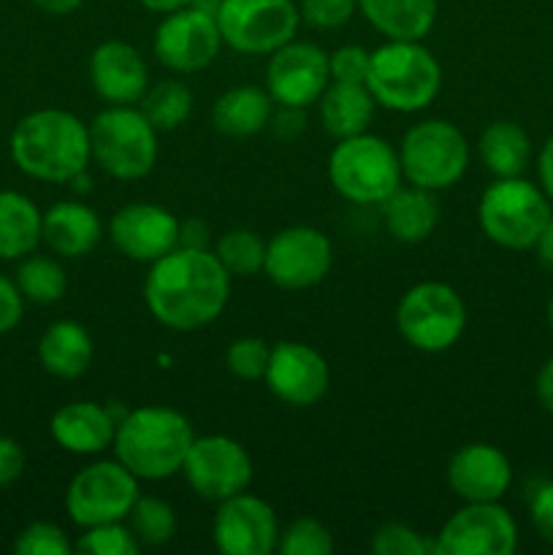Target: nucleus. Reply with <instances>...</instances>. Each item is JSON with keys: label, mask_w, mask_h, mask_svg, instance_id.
Here are the masks:
<instances>
[{"label": "nucleus", "mask_w": 553, "mask_h": 555, "mask_svg": "<svg viewBox=\"0 0 553 555\" xmlns=\"http://www.w3.org/2000/svg\"><path fill=\"white\" fill-rule=\"evenodd\" d=\"M472 146L464 130L450 119H421L401 135L399 163L407 184L445 193L464 179Z\"/></svg>", "instance_id": "6e6552de"}, {"label": "nucleus", "mask_w": 553, "mask_h": 555, "mask_svg": "<svg viewBox=\"0 0 553 555\" xmlns=\"http://www.w3.org/2000/svg\"><path fill=\"white\" fill-rule=\"evenodd\" d=\"M448 486L461 502H502L513 486V464L491 442H470L448 461Z\"/></svg>", "instance_id": "412c9836"}, {"label": "nucleus", "mask_w": 553, "mask_h": 555, "mask_svg": "<svg viewBox=\"0 0 553 555\" xmlns=\"http://www.w3.org/2000/svg\"><path fill=\"white\" fill-rule=\"evenodd\" d=\"M231 282L211 249L173 247L150 263L144 301L157 323L190 334L211 325L226 312Z\"/></svg>", "instance_id": "f257e3e1"}, {"label": "nucleus", "mask_w": 553, "mask_h": 555, "mask_svg": "<svg viewBox=\"0 0 553 555\" xmlns=\"http://www.w3.org/2000/svg\"><path fill=\"white\" fill-rule=\"evenodd\" d=\"M553 204L540 184L526 177L493 179L477 204L483 236L510 253H526L548 225Z\"/></svg>", "instance_id": "39448f33"}, {"label": "nucleus", "mask_w": 553, "mask_h": 555, "mask_svg": "<svg viewBox=\"0 0 553 555\" xmlns=\"http://www.w3.org/2000/svg\"><path fill=\"white\" fill-rule=\"evenodd\" d=\"M195 434L179 410L160 404L125 410L114 434V459L141 482H160L182 475Z\"/></svg>", "instance_id": "7ed1b4c3"}, {"label": "nucleus", "mask_w": 553, "mask_h": 555, "mask_svg": "<svg viewBox=\"0 0 553 555\" xmlns=\"http://www.w3.org/2000/svg\"><path fill=\"white\" fill-rule=\"evenodd\" d=\"M103 222L85 201H57L43 211L41 244L60 260H76L90 255L101 244Z\"/></svg>", "instance_id": "5701e85b"}, {"label": "nucleus", "mask_w": 553, "mask_h": 555, "mask_svg": "<svg viewBox=\"0 0 553 555\" xmlns=\"http://www.w3.org/2000/svg\"><path fill=\"white\" fill-rule=\"evenodd\" d=\"M179 247H193V249H211L209 247V225L198 217L190 220H179Z\"/></svg>", "instance_id": "49530a36"}, {"label": "nucleus", "mask_w": 553, "mask_h": 555, "mask_svg": "<svg viewBox=\"0 0 553 555\" xmlns=\"http://www.w3.org/2000/svg\"><path fill=\"white\" fill-rule=\"evenodd\" d=\"M16 263L20 266H16L14 282L27 304L52 307V304L63 301L65 291H68V274L57 255L30 253Z\"/></svg>", "instance_id": "7c9ffc66"}, {"label": "nucleus", "mask_w": 553, "mask_h": 555, "mask_svg": "<svg viewBox=\"0 0 553 555\" xmlns=\"http://www.w3.org/2000/svg\"><path fill=\"white\" fill-rule=\"evenodd\" d=\"M141 480L125 469L117 459H101L87 464L70 477L65 488V513L76 529L128 520L133 509Z\"/></svg>", "instance_id": "9d476101"}, {"label": "nucleus", "mask_w": 553, "mask_h": 555, "mask_svg": "<svg viewBox=\"0 0 553 555\" xmlns=\"http://www.w3.org/2000/svg\"><path fill=\"white\" fill-rule=\"evenodd\" d=\"M38 363L54 379H79L90 372L95 345H92L90 331L76 320H54L41 334L36 347Z\"/></svg>", "instance_id": "b1692460"}, {"label": "nucleus", "mask_w": 553, "mask_h": 555, "mask_svg": "<svg viewBox=\"0 0 553 555\" xmlns=\"http://www.w3.org/2000/svg\"><path fill=\"white\" fill-rule=\"evenodd\" d=\"M253 472L247 448L226 434L195 437L182 466V477L188 480L190 491L215 504L247 491Z\"/></svg>", "instance_id": "4468645a"}, {"label": "nucleus", "mask_w": 553, "mask_h": 555, "mask_svg": "<svg viewBox=\"0 0 553 555\" xmlns=\"http://www.w3.org/2000/svg\"><path fill=\"white\" fill-rule=\"evenodd\" d=\"M276 553L282 555H331L334 534L318 518H298L280 531Z\"/></svg>", "instance_id": "c9c22d12"}, {"label": "nucleus", "mask_w": 553, "mask_h": 555, "mask_svg": "<svg viewBox=\"0 0 553 555\" xmlns=\"http://www.w3.org/2000/svg\"><path fill=\"white\" fill-rule=\"evenodd\" d=\"M369 547L374 555H432V540L399 520L377 526Z\"/></svg>", "instance_id": "e433bc0d"}, {"label": "nucleus", "mask_w": 553, "mask_h": 555, "mask_svg": "<svg viewBox=\"0 0 553 555\" xmlns=\"http://www.w3.org/2000/svg\"><path fill=\"white\" fill-rule=\"evenodd\" d=\"M548 325H551V331H553V296H551V301H548Z\"/></svg>", "instance_id": "864d4df0"}, {"label": "nucleus", "mask_w": 553, "mask_h": 555, "mask_svg": "<svg viewBox=\"0 0 553 555\" xmlns=\"http://www.w3.org/2000/svg\"><path fill=\"white\" fill-rule=\"evenodd\" d=\"M114 404L101 401H68L49 417V437L60 450L70 455H101L114 444L119 423Z\"/></svg>", "instance_id": "4be33fe9"}, {"label": "nucleus", "mask_w": 553, "mask_h": 555, "mask_svg": "<svg viewBox=\"0 0 553 555\" xmlns=\"http://www.w3.org/2000/svg\"><path fill=\"white\" fill-rule=\"evenodd\" d=\"M358 14L385 41H423L437 25L439 0H358Z\"/></svg>", "instance_id": "a878e982"}, {"label": "nucleus", "mask_w": 553, "mask_h": 555, "mask_svg": "<svg viewBox=\"0 0 553 555\" xmlns=\"http://www.w3.org/2000/svg\"><path fill=\"white\" fill-rule=\"evenodd\" d=\"M274 101L266 87L239 85L222 92L211 106V125L228 139H253L269 130Z\"/></svg>", "instance_id": "bb28decb"}, {"label": "nucleus", "mask_w": 553, "mask_h": 555, "mask_svg": "<svg viewBox=\"0 0 553 555\" xmlns=\"http://www.w3.org/2000/svg\"><path fill=\"white\" fill-rule=\"evenodd\" d=\"M369 63L372 52L358 43H345V47L329 52L331 81H347V85H366Z\"/></svg>", "instance_id": "a19ab883"}, {"label": "nucleus", "mask_w": 553, "mask_h": 555, "mask_svg": "<svg viewBox=\"0 0 553 555\" xmlns=\"http://www.w3.org/2000/svg\"><path fill=\"white\" fill-rule=\"evenodd\" d=\"M537 184L545 190L553 204V135L537 152Z\"/></svg>", "instance_id": "09e8293b"}, {"label": "nucleus", "mask_w": 553, "mask_h": 555, "mask_svg": "<svg viewBox=\"0 0 553 555\" xmlns=\"http://www.w3.org/2000/svg\"><path fill=\"white\" fill-rule=\"evenodd\" d=\"M377 103L366 85H347V81H331L318 101L320 125L334 141L350 139V135L366 133L372 125Z\"/></svg>", "instance_id": "cd10ccee"}, {"label": "nucleus", "mask_w": 553, "mask_h": 555, "mask_svg": "<svg viewBox=\"0 0 553 555\" xmlns=\"http://www.w3.org/2000/svg\"><path fill=\"white\" fill-rule=\"evenodd\" d=\"M518 524L502 502H464L432 537V555H513Z\"/></svg>", "instance_id": "ddd939ff"}, {"label": "nucleus", "mask_w": 553, "mask_h": 555, "mask_svg": "<svg viewBox=\"0 0 553 555\" xmlns=\"http://www.w3.org/2000/svg\"><path fill=\"white\" fill-rule=\"evenodd\" d=\"M33 5L49 16H68L74 11H79L85 5V0H33Z\"/></svg>", "instance_id": "3c124183"}, {"label": "nucleus", "mask_w": 553, "mask_h": 555, "mask_svg": "<svg viewBox=\"0 0 553 555\" xmlns=\"http://www.w3.org/2000/svg\"><path fill=\"white\" fill-rule=\"evenodd\" d=\"M329 182L350 204L380 206L404 184L399 150L369 130L336 141L329 155Z\"/></svg>", "instance_id": "0eeeda50"}, {"label": "nucleus", "mask_w": 553, "mask_h": 555, "mask_svg": "<svg viewBox=\"0 0 553 555\" xmlns=\"http://www.w3.org/2000/svg\"><path fill=\"white\" fill-rule=\"evenodd\" d=\"M141 5H144L146 11H152V14H171V11L177 9H184V5H193L195 0H139Z\"/></svg>", "instance_id": "603ef678"}, {"label": "nucleus", "mask_w": 553, "mask_h": 555, "mask_svg": "<svg viewBox=\"0 0 553 555\" xmlns=\"http://www.w3.org/2000/svg\"><path fill=\"white\" fill-rule=\"evenodd\" d=\"M92 163L117 182H139L157 163V130L139 106H106L92 117Z\"/></svg>", "instance_id": "423d86ee"}, {"label": "nucleus", "mask_w": 553, "mask_h": 555, "mask_svg": "<svg viewBox=\"0 0 553 555\" xmlns=\"http://www.w3.org/2000/svg\"><path fill=\"white\" fill-rule=\"evenodd\" d=\"M334 244L312 225H287L266 242L263 274L280 291H309L329 276Z\"/></svg>", "instance_id": "2eb2a0df"}, {"label": "nucleus", "mask_w": 553, "mask_h": 555, "mask_svg": "<svg viewBox=\"0 0 553 555\" xmlns=\"http://www.w3.org/2000/svg\"><path fill=\"white\" fill-rule=\"evenodd\" d=\"M263 383L276 401L307 410L329 393L331 369L314 347L304 341H276L271 347Z\"/></svg>", "instance_id": "6ab92c4d"}, {"label": "nucleus", "mask_w": 553, "mask_h": 555, "mask_svg": "<svg viewBox=\"0 0 553 555\" xmlns=\"http://www.w3.org/2000/svg\"><path fill=\"white\" fill-rule=\"evenodd\" d=\"M271 345H266L258 336H242V339L231 341L226 350V369L236 379L244 383H255L263 379L266 366H269Z\"/></svg>", "instance_id": "4c0bfd02"}, {"label": "nucleus", "mask_w": 553, "mask_h": 555, "mask_svg": "<svg viewBox=\"0 0 553 555\" xmlns=\"http://www.w3.org/2000/svg\"><path fill=\"white\" fill-rule=\"evenodd\" d=\"M43 211L16 190H0V260L16 263L41 244Z\"/></svg>", "instance_id": "c756f323"}, {"label": "nucleus", "mask_w": 553, "mask_h": 555, "mask_svg": "<svg viewBox=\"0 0 553 555\" xmlns=\"http://www.w3.org/2000/svg\"><path fill=\"white\" fill-rule=\"evenodd\" d=\"M298 11L312 30H339L358 14V0H301Z\"/></svg>", "instance_id": "ea45409f"}, {"label": "nucleus", "mask_w": 553, "mask_h": 555, "mask_svg": "<svg viewBox=\"0 0 553 555\" xmlns=\"http://www.w3.org/2000/svg\"><path fill=\"white\" fill-rule=\"evenodd\" d=\"M396 331L417 352H445L466 331V304L448 282H417L396 304Z\"/></svg>", "instance_id": "1a4fd4ad"}, {"label": "nucleus", "mask_w": 553, "mask_h": 555, "mask_svg": "<svg viewBox=\"0 0 553 555\" xmlns=\"http://www.w3.org/2000/svg\"><path fill=\"white\" fill-rule=\"evenodd\" d=\"M331 85L329 52L312 41H287L269 54L266 90L276 106L309 108Z\"/></svg>", "instance_id": "dca6fc26"}, {"label": "nucleus", "mask_w": 553, "mask_h": 555, "mask_svg": "<svg viewBox=\"0 0 553 555\" xmlns=\"http://www.w3.org/2000/svg\"><path fill=\"white\" fill-rule=\"evenodd\" d=\"M390 238L401 244H421L437 231L439 201L432 190L401 184L377 206Z\"/></svg>", "instance_id": "393cba45"}, {"label": "nucleus", "mask_w": 553, "mask_h": 555, "mask_svg": "<svg viewBox=\"0 0 553 555\" xmlns=\"http://www.w3.org/2000/svg\"><path fill=\"white\" fill-rule=\"evenodd\" d=\"M14 553L16 555H70L76 551L70 537L65 534L57 524H49V520H33V524H27L25 529L16 534Z\"/></svg>", "instance_id": "58836bf2"}, {"label": "nucleus", "mask_w": 553, "mask_h": 555, "mask_svg": "<svg viewBox=\"0 0 553 555\" xmlns=\"http://www.w3.org/2000/svg\"><path fill=\"white\" fill-rule=\"evenodd\" d=\"M74 551L81 555H139L144 547L139 545L125 520H114V524L81 529L79 540L74 542Z\"/></svg>", "instance_id": "f704fd0d"}, {"label": "nucleus", "mask_w": 553, "mask_h": 555, "mask_svg": "<svg viewBox=\"0 0 553 555\" xmlns=\"http://www.w3.org/2000/svg\"><path fill=\"white\" fill-rule=\"evenodd\" d=\"M25 464L27 459L22 444L16 442V439L3 437V434H0V488L20 480L22 472H25Z\"/></svg>", "instance_id": "a18cd8bd"}, {"label": "nucleus", "mask_w": 553, "mask_h": 555, "mask_svg": "<svg viewBox=\"0 0 553 555\" xmlns=\"http://www.w3.org/2000/svg\"><path fill=\"white\" fill-rule=\"evenodd\" d=\"M531 155L529 133L513 119H493L477 135V157L493 179L524 177Z\"/></svg>", "instance_id": "c85d7f7f"}, {"label": "nucleus", "mask_w": 553, "mask_h": 555, "mask_svg": "<svg viewBox=\"0 0 553 555\" xmlns=\"http://www.w3.org/2000/svg\"><path fill=\"white\" fill-rule=\"evenodd\" d=\"M222 43L249 57H269L298 36L296 0H220L215 11Z\"/></svg>", "instance_id": "9b49d317"}, {"label": "nucleus", "mask_w": 553, "mask_h": 555, "mask_svg": "<svg viewBox=\"0 0 553 555\" xmlns=\"http://www.w3.org/2000/svg\"><path fill=\"white\" fill-rule=\"evenodd\" d=\"M269 130L282 141H293L307 130V108H296V106H276L274 103V114H271Z\"/></svg>", "instance_id": "c03bdc74"}, {"label": "nucleus", "mask_w": 553, "mask_h": 555, "mask_svg": "<svg viewBox=\"0 0 553 555\" xmlns=\"http://www.w3.org/2000/svg\"><path fill=\"white\" fill-rule=\"evenodd\" d=\"M535 396L537 404H540L548 415H553V358H548V361L537 369Z\"/></svg>", "instance_id": "de8ad7c7"}, {"label": "nucleus", "mask_w": 553, "mask_h": 555, "mask_svg": "<svg viewBox=\"0 0 553 555\" xmlns=\"http://www.w3.org/2000/svg\"><path fill=\"white\" fill-rule=\"evenodd\" d=\"M87 74L92 90L106 106H136L150 87L144 54L119 38H108L92 49Z\"/></svg>", "instance_id": "aec40b11"}, {"label": "nucleus", "mask_w": 553, "mask_h": 555, "mask_svg": "<svg viewBox=\"0 0 553 555\" xmlns=\"http://www.w3.org/2000/svg\"><path fill=\"white\" fill-rule=\"evenodd\" d=\"M529 520H531V529L540 534V540H545L548 545H553V480L540 482V486L531 491Z\"/></svg>", "instance_id": "79ce46f5"}, {"label": "nucleus", "mask_w": 553, "mask_h": 555, "mask_svg": "<svg viewBox=\"0 0 553 555\" xmlns=\"http://www.w3.org/2000/svg\"><path fill=\"white\" fill-rule=\"evenodd\" d=\"M25 296L11 276L0 274V336L11 334L25 318Z\"/></svg>", "instance_id": "37998d69"}, {"label": "nucleus", "mask_w": 553, "mask_h": 555, "mask_svg": "<svg viewBox=\"0 0 553 555\" xmlns=\"http://www.w3.org/2000/svg\"><path fill=\"white\" fill-rule=\"evenodd\" d=\"M222 47L226 43H222L217 16L195 3L163 14L152 38V54L157 63L179 76L209 68Z\"/></svg>", "instance_id": "f8f14e48"}, {"label": "nucleus", "mask_w": 553, "mask_h": 555, "mask_svg": "<svg viewBox=\"0 0 553 555\" xmlns=\"http://www.w3.org/2000/svg\"><path fill=\"white\" fill-rule=\"evenodd\" d=\"M531 249H535V258H537V263H540V269L545 271V274L553 276V215H551V220H548V225L542 228V233L537 236L535 247Z\"/></svg>", "instance_id": "8fccbe9b"}, {"label": "nucleus", "mask_w": 553, "mask_h": 555, "mask_svg": "<svg viewBox=\"0 0 553 555\" xmlns=\"http://www.w3.org/2000/svg\"><path fill=\"white\" fill-rule=\"evenodd\" d=\"M9 155L36 182L70 184L92 163L90 128L65 108H36L11 130Z\"/></svg>", "instance_id": "f03ea898"}, {"label": "nucleus", "mask_w": 553, "mask_h": 555, "mask_svg": "<svg viewBox=\"0 0 553 555\" xmlns=\"http://www.w3.org/2000/svg\"><path fill=\"white\" fill-rule=\"evenodd\" d=\"M136 106L155 125L157 133H168V130L182 128L193 114V90L182 79L150 81Z\"/></svg>", "instance_id": "2f4dec72"}, {"label": "nucleus", "mask_w": 553, "mask_h": 555, "mask_svg": "<svg viewBox=\"0 0 553 555\" xmlns=\"http://www.w3.org/2000/svg\"><path fill=\"white\" fill-rule=\"evenodd\" d=\"M366 87L388 112H426L442 90V65L423 41H385L372 52Z\"/></svg>", "instance_id": "20e7f679"}, {"label": "nucleus", "mask_w": 553, "mask_h": 555, "mask_svg": "<svg viewBox=\"0 0 553 555\" xmlns=\"http://www.w3.org/2000/svg\"><path fill=\"white\" fill-rule=\"evenodd\" d=\"M215 258L226 269L231 280H249L255 274H263L266 263V242L249 228H231L215 242Z\"/></svg>", "instance_id": "473e14b6"}, {"label": "nucleus", "mask_w": 553, "mask_h": 555, "mask_svg": "<svg viewBox=\"0 0 553 555\" xmlns=\"http://www.w3.org/2000/svg\"><path fill=\"white\" fill-rule=\"evenodd\" d=\"M280 531L274 507L247 491L217 504L211 518V540L222 555H271Z\"/></svg>", "instance_id": "f3484780"}, {"label": "nucleus", "mask_w": 553, "mask_h": 555, "mask_svg": "<svg viewBox=\"0 0 553 555\" xmlns=\"http://www.w3.org/2000/svg\"><path fill=\"white\" fill-rule=\"evenodd\" d=\"M133 537L141 547H163L177 534V513L160 496H139L128 520Z\"/></svg>", "instance_id": "72a5a7b5"}, {"label": "nucleus", "mask_w": 553, "mask_h": 555, "mask_svg": "<svg viewBox=\"0 0 553 555\" xmlns=\"http://www.w3.org/2000/svg\"><path fill=\"white\" fill-rule=\"evenodd\" d=\"M108 242L123 258L136 263H155L179 247V220L173 211L152 201L119 206L106 225Z\"/></svg>", "instance_id": "a211bd4d"}]
</instances>
